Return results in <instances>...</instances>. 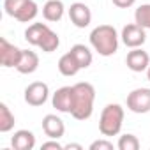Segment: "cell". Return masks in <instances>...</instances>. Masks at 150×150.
<instances>
[{
  "mask_svg": "<svg viewBox=\"0 0 150 150\" xmlns=\"http://www.w3.org/2000/svg\"><path fill=\"white\" fill-rule=\"evenodd\" d=\"M74 97H72V111L71 115L76 120H88L94 113V101H96V88L92 83L80 81L72 85Z\"/></svg>",
  "mask_w": 150,
  "mask_h": 150,
  "instance_id": "cell-1",
  "label": "cell"
},
{
  "mask_svg": "<svg viewBox=\"0 0 150 150\" xmlns=\"http://www.w3.org/2000/svg\"><path fill=\"white\" fill-rule=\"evenodd\" d=\"M118 39H120V35H118L117 28L111 27V25H99L88 35L90 46L101 57H111V55H115L118 51Z\"/></svg>",
  "mask_w": 150,
  "mask_h": 150,
  "instance_id": "cell-2",
  "label": "cell"
},
{
  "mask_svg": "<svg viewBox=\"0 0 150 150\" xmlns=\"http://www.w3.org/2000/svg\"><path fill=\"white\" fill-rule=\"evenodd\" d=\"M25 41L32 46L41 48L44 53H53L60 46V37L46 23H32L25 30Z\"/></svg>",
  "mask_w": 150,
  "mask_h": 150,
  "instance_id": "cell-3",
  "label": "cell"
},
{
  "mask_svg": "<svg viewBox=\"0 0 150 150\" xmlns=\"http://www.w3.org/2000/svg\"><path fill=\"white\" fill-rule=\"evenodd\" d=\"M124 125V108L117 103H110L103 108L99 117V131L104 138L120 134Z\"/></svg>",
  "mask_w": 150,
  "mask_h": 150,
  "instance_id": "cell-4",
  "label": "cell"
},
{
  "mask_svg": "<svg viewBox=\"0 0 150 150\" xmlns=\"http://www.w3.org/2000/svg\"><path fill=\"white\" fill-rule=\"evenodd\" d=\"M4 11L20 23H30L39 14V7L34 0H4Z\"/></svg>",
  "mask_w": 150,
  "mask_h": 150,
  "instance_id": "cell-5",
  "label": "cell"
},
{
  "mask_svg": "<svg viewBox=\"0 0 150 150\" xmlns=\"http://www.w3.org/2000/svg\"><path fill=\"white\" fill-rule=\"evenodd\" d=\"M127 110L138 115L150 111V88H134L127 96Z\"/></svg>",
  "mask_w": 150,
  "mask_h": 150,
  "instance_id": "cell-6",
  "label": "cell"
},
{
  "mask_svg": "<svg viewBox=\"0 0 150 150\" xmlns=\"http://www.w3.org/2000/svg\"><path fill=\"white\" fill-rule=\"evenodd\" d=\"M120 39L127 48H141L146 41V28H143L138 23H129L122 28Z\"/></svg>",
  "mask_w": 150,
  "mask_h": 150,
  "instance_id": "cell-7",
  "label": "cell"
},
{
  "mask_svg": "<svg viewBox=\"0 0 150 150\" xmlns=\"http://www.w3.org/2000/svg\"><path fill=\"white\" fill-rule=\"evenodd\" d=\"M23 97H25V103L28 106H34V108L42 106L50 97V87L44 81H34L25 88Z\"/></svg>",
  "mask_w": 150,
  "mask_h": 150,
  "instance_id": "cell-8",
  "label": "cell"
},
{
  "mask_svg": "<svg viewBox=\"0 0 150 150\" xmlns=\"http://www.w3.org/2000/svg\"><path fill=\"white\" fill-rule=\"evenodd\" d=\"M69 20L76 28H87L92 23V11L83 2H74L69 7Z\"/></svg>",
  "mask_w": 150,
  "mask_h": 150,
  "instance_id": "cell-9",
  "label": "cell"
},
{
  "mask_svg": "<svg viewBox=\"0 0 150 150\" xmlns=\"http://www.w3.org/2000/svg\"><path fill=\"white\" fill-rule=\"evenodd\" d=\"M21 57V50L14 44H11L6 37H0V64L4 67H14L18 65Z\"/></svg>",
  "mask_w": 150,
  "mask_h": 150,
  "instance_id": "cell-10",
  "label": "cell"
},
{
  "mask_svg": "<svg viewBox=\"0 0 150 150\" xmlns=\"http://www.w3.org/2000/svg\"><path fill=\"white\" fill-rule=\"evenodd\" d=\"M125 65L132 72H143L150 65V55L141 48H132L125 57Z\"/></svg>",
  "mask_w": 150,
  "mask_h": 150,
  "instance_id": "cell-11",
  "label": "cell"
},
{
  "mask_svg": "<svg viewBox=\"0 0 150 150\" xmlns=\"http://www.w3.org/2000/svg\"><path fill=\"white\" fill-rule=\"evenodd\" d=\"M72 97H74V88L72 87H60L53 97H51V104L57 111L60 113H69L72 111Z\"/></svg>",
  "mask_w": 150,
  "mask_h": 150,
  "instance_id": "cell-12",
  "label": "cell"
},
{
  "mask_svg": "<svg viewBox=\"0 0 150 150\" xmlns=\"http://www.w3.org/2000/svg\"><path fill=\"white\" fill-rule=\"evenodd\" d=\"M57 67H58V72L62 74V76H67V78L76 76V74L83 69V67H81V64L78 62V58L74 57V53H72L71 50L60 57V60H58Z\"/></svg>",
  "mask_w": 150,
  "mask_h": 150,
  "instance_id": "cell-13",
  "label": "cell"
},
{
  "mask_svg": "<svg viewBox=\"0 0 150 150\" xmlns=\"http://www.w3.org/2000/svg\"><path fill=\"white\" fill-rule=\"evenodd\" d=\"M42 131L48 138H53V139H60L65 132V124L60 117L50 113L42 118Z\"/></svg>",
  "mask_w": 150,
  "mask_h": 150,
  "instance_id": "cell-14",
  "label": "cell"
},
{
  "mask_svg": "<svg viewBox=\"0 0 150 150\" xmlns=\"http://www.w3.org/2000/svg\"><path fill=\"white\" fill-rule=\"evenodd\" d=\"M39 67V55L32 50H21L20 62L16 65V71L20 74H32Z\"/></svg>",
  "mask_w": 150,
  "mask_h": 150,
  "instance_id": "cell-15",
  "label": "cell"
},
{
  "mask_svg": "<svg viewBox=\"0 0 150 150\" xmlns=\"http://www.w3.org/2000/svg\"><path fill=\"white\" fill-rule=\"evenodd\" d=\"M11 145L14 150H32L35 146V136L28 129H20L11 138Z\"/></svg>",
  "mask_w": 150,
  "mask_h": 150,
  "instance_id": "cell-16",
  "label": "cell"
},
{
  "mask_svg": "<svg viewBox=\"0 0 150 150\" xmlns=\"http://www.w3.org/2000/svg\"><path fill=\"white\" fill-rule=\"evenodd\" d=\"M64 11H65V7H64L62 0H48L42 6V16L46 21H51V23L60 21L64 16Z\"/></svg>",
  "mask_w": 150,
  "mask_h": 150,
  "instance_id": "cell-17",
  "label": "cell"
},
{
  "mask_svg": "<svg viewBox=\"0 0 150 150\" xmlns=\"http://www.w3.org/2000/svg\"><path fill=\"white\" fill-rule=\"evenodd\" d=\"M14 124H16V118L11 113L9 106L6 103H0V132H9V131H13Z\"/></svg>",
  "mask_w": 150,
  "mask_h": 150,
  "instance_id": "cell-18",
  "label": "cell"
},
{
  "mask_svg": "<svg viewBox=\"0 0 150 150\" xmlns=\"http://www.w3.org/2000/svg\"><path fill=\"white\" fill-rule=\"evenodd\" d=\"M71 51L74 53V57L78 58V62L81 64V67H83V69L90 67V64H92L94 57H92V51H90V48H88V46H85V44H74V46L71 48Z\"/></svg>",
  "mask_w": 150,
  "mask_h": 150,
  "instance_id": "cell-19",
  "label": "cell"
},
{
  "mask_svg": "<svg viewBox=\"0 0 150 150\" xmlns=\"http://www.w3.org/2000/svg\"><path fill=\"white\" fill-rule=\"evenodd\" d=\"M134 23H138L143 28L150 30V4H141L134 11Z\"/></svg>",
  "mask_w": 150,
  "mask_h": 150,
  "instance_id": "cell-20",
  "label": "cell"
},
{
  "mask_svg": "<svg viewBox=\"0 0 150 150\" xmlns=\"http://www.w3.org/2000/svg\"><path fill=\"white\" fill-rule=\"evenodd\" d=\"M117 148H118V150H138V148H139V139H138L134 134H131V132L122 134V136L118 138Z\"/></svg>",
  "mask_w": 150,
  "mask_h": 150,
  "instance_id": "cell-21",
  "label": "cell"
},
{
  "mask_svg": "<svg viewBox=\"0 0 150 150\" xmlns=\"http://www.w3.org/2000/svg\"><path fill=\"white\" fill-rule=\"evenodd\" d=\"M90 150H113V143L108 139H96L88 146Z\"/></svg>",
  "mask_w": 150,
  "mask_h": 150,
  "instance_id": "cell-22",
  "label": "cell"
},
{
  "mask_svg": "<svg viewBox=\"0 0 150 150\" xmlns=\"http://www.w3.org/2000/svg\"><path fill=\"white\" fill-rule=\"evenodd\" d=\"M50 148H53V150H64V145L58 143V139L50 138V141H46V143L41 145V150H50Z\"/></svg>",
  "mask_w": 150,
  "mask_h": 150,
  "instance_id": "cell-23",
  "label": "cell"
},
{
  "mask_svg": "<svg viewBox=\"0 0 150 150\" xmlns=\"http://www.w3.org/2000/svg\"><path fill=\"white\" fill-rule=\"evenodd\" d=\"M113 6H117L118 9H129L136 4V0H111Z\"/></svg>",
  "mask_w": 150,
  "mask_h": 150,
  "instance_id": "cell-24",
  "label": "cell"
},
{
  "mask_svg": "<svg viewBox=\"0 0 150 150\" xmlns=\"http://www.w3.org/2000/svg\"><path fill=\"white\" fill-rule=\"evenodd\" d=\"M65 150H71V148H76V150H83V146L80 143H69V145H64Z\"/></svg>",
  "mask_w": 150,
  "mask_h": 150,
  "instance_id": "cell-25",
  "label": "cell"
},
{
  "mask_svg": "<svg viewBox=\"0 0 150 150\" xmlns=\"http://www.w3.org/2000/svg\"><path fill=\"white\" fill-rule=\"evenodd\" d=\"M145 72H146V80H148V83H150V65H148V69H146Z\"/></svg>",
  "mask_w": 150,
  "mask_h": 150,
  "instance_id": "cell-26",
  "label": "cell"
}]
</instances>
